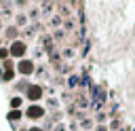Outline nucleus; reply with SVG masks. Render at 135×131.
<instances>
[{
  "instance_id": "obj_2",
  "label": "nucleus",
  "mask_w": 135,
  "mask_h": 131,
  "mask_svg": "<svg viewBox=\"0 0 135 131\" xmlns=\"http://www.w3.org/2000/svg\"><path fill=\"white\" fill-rule=\"evenodd\" d=\"M27 97L38 99V97H40V87H30V89H27Z\"/></svg>"
},
{
  "instance_id": "obj_1",
  "label": "nucleus",
  "mask_w": 135,
  "mask_h": 131,
  "mask_svg": "<svg viewBox=\"0 0 135 131\" xmlns=\"http://www.w3.org/2000/svg\"><path fill=\"white\" fill-rule=\"evenodd\" d=\"M23 51H25V46H23L21 42H15V44L11 46V53H13V55H23Z\"/></svg>"
},
{
  "instance_id": "obj_3",
  "label": "nucleus",
  "mask_w": 135,
  "mask_h": 131,
  "mask_svg": "<svg viewBox=\"0 0 135 131\" xmlns=\"http://www.w3.org/2000/svg\"><path fill=\"white\" fill-rule=\"evenodd\" d=\"M27 114H30L32 118H34V116H42V110H40V108H34V106H32V108L27 110Z\"/></svg>"
},
{
  "instance_id": "obj_5",
  "label": "nucleus",
  "mask_w": 135,
  "mask_h": 131,
  "mask_svg": "<svg viewBox=\"0 0 135 131\" xmlns=\"http://www.w3.org/2000/svg\"><path fill=\"white\" fill-rule=\"evenodd\" d=\"M32 131H38V129H32Z\"/></svg>"
},
{
  "instance_id": "obj_4",
  "label": "nucleus",
  "mask_w": 135,
  "mask_h": 131,
  "mask_svg": "<svg viewBox=\"0 0 135 131\" xmlns=\"http://www.w3.org/2000/svg\"><path fill=\"white\" fill-rule=\"evenodd\" d=\"M19 70H21V72H25V74H27V72H32V63H30V61H23V63L19 66Z\"/></svg>"
}]
</instances>
